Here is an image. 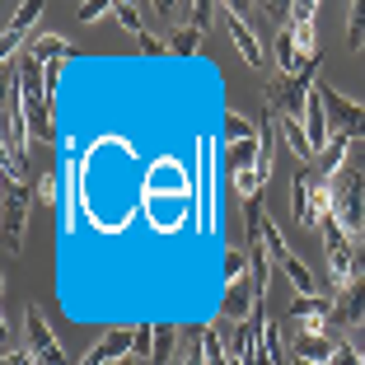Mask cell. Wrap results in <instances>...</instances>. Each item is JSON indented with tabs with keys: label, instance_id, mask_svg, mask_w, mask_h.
<instances>
[{
	"label": "cell",
	"instance_id": "1",
	"mask_svg": "<svg viewBox=\"0 0 365 365\" xmlns=\"http://www.w3.org/2000/svg\"><path fill=\"white\" fill-rule=\"evenodd\" d=\"M328 187H333V215H337V225H342L346 239L361 248L365 244V160H346Z\"/></svg>",
	"mask_w": 365,
	"mask_h": 365
},
{
	"label": "cell",
	"instance_id": "2",
	"mask_svg": "<svg viewBox=\"0 0 365 365\" xmlns=\"http://www.w3.org/2000/svg\"><path fill=\"white\" fill-rule=\"evenodd\" d=\"M192 173H187V164L178 160V155H160V160L145 169V197H178V202H187L192 197Z\"/></svg>",
	"mask_w": 365,
	"mask_h": 365
},
{
	"label": "cell",
	"instance_id": "3",
	"mask_svg": "<svg viewBox=\"0 0 365 365\" xmlns=\"http://www.w3.org/2000/svg\"><path fill=\"white\" fill-rule=\"evenodd\" d=\"M38 197L24 187V182H5V253H19L24 248V235H29V206Z\"/></svg>",
	"mask_w": 365,
	"mask_h": 365
},
{
	"label": "cell",
	"instance_id": "4",
	"mask_svg": "<svg viewBox=\"0 0 365 365\" xmlns=\"http://www.w3.org/2000/svg\"><path fill=\"white\" fill-rule=\"evenodd\" d=\"M319 94H323V108H328L333 131H342V136H351V140H365V108L351 103L346 94H337L333 85H319Z\"/></svg>",
	"mask_w": 365,
	"mask_h": 365
},
{
	"label": "cell",
	"instance_id": "5",
	"mask_svg": "<svg viewBox=\"0 0 365 365\" xmlns=\"http://www.w3.org/2000/svg\"><path fill=\"white\" fill-rule=\"evenodd\" d=\"M225 29H230V38H235V47H239V56H244L253 71H267L272 66V56H267V47H262V38L253 33V24L239 14V5H225Z\"/></svg>",
	"mask_w": 365,
	"mask_h": 365
},
{
	"label": "cell",
	"instance_id": "6",
	"mask_svg": "<svg viewBox=\"0 0 365 365\" xmlns=\"http://www.w3.org/2000/svg\"><path fill=\"white\" fill-rule=\"evenodd\" d=\"M24 337H29V351H33L38 365H71V356H66L61 342L47 333V323H43L38 309H29V319H24Z\"/></svg>",
	"mask_w": 365,
	"mask_h": 365
},
{
	"label": "cell",
	"instance_id": "7",
	"mask_svg": "<svg viewBox=\"0 0 365 365\" xmlns=\"http://www.w3.org/2000/svg\"><path fill=\"white\" fill-rule=\"evenodd\" d=\"M10 14V24H5V33H0V56H5V66L14 61V52H19V43H24V33L38 24V14H43V0H24V5H14V10H5Z\"/></svg>",
	"mask_w": 365,
	"mask_h": 365
},
{
	"label": "cell",
	"instance_id": "8",
	"mask_svg": "<svg viewBox=\"0 0 365 365\" xmlns=\"http://www.w3.org/2000/svg\"><path fill=\"white\" fill-rule=\"evenodd\" d=\"M290 314H295V323H300L304 333H323L333 323V300L328 295H295Z\"/></svg>",
	"mask_w": 365,
	"mask_h": 365
},
{
	"label": "cell",
	"instance_id": "9",
	"mask_svg": "<svg viewBox=\"0 0 365 365\" xmlns=\"http://www.w3.org/2000/svg\"><path fill=\"white\" fill-rule=\"evenodd\" d=\"M337 337L328 333H300V342H295V365H333L337 356Z\"/></svg>",
	"mask_w": 365,
	"mask_h": 365
},
{
	"label": "cell",
	"instance_id": "10",
	"mask_svg": "<svg viewBox=\"0 0 365 365\" xmlns=\"http://www.w3.org/2000/svg\"><path fill=\"white\" fill-rule=\"evenodd\" d=\"M290 211H295V220L304 230H319V215H314V173L309 169H300L295 182H290Z\"/></svg>",
	"mask_w": 365,
	"mask_h": 365
},
{
	"label": "cell",
	"instance_id": "11",
	"mask_svg": "<svg viewBox=\"0 0 365 365\" xmlns=\"http://www.w3.org/2000/svg\"><path fill=\"white\" fill-rule=\"evenodd\" d=\"M131 333H136V328H113V333H108L103 342L94 346V351H85V361H80V365H113V361H127V356H131Z\"/></svg>",
	"mask_w": 365,
	"mask_h": 365
},
{
	"label": "cell",
	"instance_id": "12",
	"mask_svg": "<svg viewBox=\"0 0 365 365\" xmlns=\"http://www.w3.org/2000/svg\"><path fill=\"white\" fill-rule=\"evenodd\" d=\"M333 323H342V328H361V323H365V281H356L351 290H337Z\"/></svg>",
	"mask_w": 365,
	"mask_h": 365
},
{
	"label": "cell",
	"instance_id": "13",
	"mask_svg": "<svg viewBox=\"0 0 365 365\" xmlns=\"http://www.w3.org/2000/svg\"><path fill=\"white\" fill-rule=\"evenodd\" d=\"M182 337H187V328H178V323H160V333H155V351H150V361H145V365H178Z\"/></svg>",
	"mask_w": 365,
	"mask_h": 365
},
{
	"label": "cell",
	"instance_id": "14",
	"mask_svg": "<svg viewBox=\"0 0 365 365\" xmlns=\"http://www.w3.org/2000/svg\"><path fill=\"white\" fill-rule=\"evenodd\" d=\"M346 150H351V136L333 131V140H328V150L319 155V178H323V182H333V178H337V169L346 164Z\"/></svg>",
	"mask_w": 365,
	"mask_h": 365
},
{
	"label": "cell",
	"instance_id": "15",
	"mask_svg": "<svg viewBox=\"0 0 365 365\" xmlns=\"http://www.w3.org/2000/svg\"><path fill=\"white\" fill-rule=\"evenodd\" d=\"M29 56L38 66H56L61 56H71V43H66L61 33H43V38H33V43H29Z\"/></svg>",
	"mask_w": 365,
	"mask_h": 365
},
{
	"label": "cell",
	"instance_id": "16",
	"mask_svg": "<svg viewBox=\"0 0 365 365\" xmlns=\"http://www.w3.org/2000/svg\"><path fill=\"white\" fill-rule=\"evenodd\" d=\"M281 131H286V140H290V150H295V160L309 164V160H314V145H309V131H304V122L281 118Z\"/></svg>",
	"mask_w": 365,
	"mask_h": 365
},
{
	"label": "cell",
	"instance_id": "17",
	"mask_svg": "<svg viewBox=\"0 0 365 365\" xmlns=\"http://www.w3.org/2000/svg\"><path fill=\"white\" fill-rule=\"evenodd\" d=\"M262 127H253L248 118H239V113H230L225 118V145H244V140H258Z\"/></svg>",
	"mask_w": 365,
	"mask_h": 365
},
{
	"label": "cell",
	"instance_id": "18",
	"mask_svg": "<svg viewBox=\"0 0 365 365\" xmlns=\"http://www.w3.org/2000/svg\"><path fill=\"white\" fill-rule=\"evenodd\" d=\"M113 14H118V24L122 29L131 33V38H145V14H140V5H127V0H118V5H113Z\"/></svg>",
	"mask_w": 365,
	"mask_h": 365
},
{
	"label": "cell",
	"instance_id": "19",
	"mask_svg": "<svg viewBox=\"0 0 365 365\" xmlns=\"http://www.w3.org/2000/svg\"><path fill=\"white\" fill-rule=\"evenodd\" d=\"M155 333H160V323H136V333H131V361H150Z\"/></svg>",
	"mask_w": 365,
	"mask_h": 365
},
{
	"label": "cell",
	"instance_id": "20",
	"mask_svg": "<svg viewBox=\"0 0 365 365\" xmlns=\"http://www.w3.org/2000/svg\"><path fill=\"white\" fill-rule=\"evenodd\" d=\"M197 43H202V29H192V24H187V29H178V33H169V52L173 56H192Z\"/></svg>",
	"mask_w": 365,
	"mask_h": 365
},
{
	"label": "cell",
	"instance_id": "21",
	"mask_svg": "<svg viewBox=\"0 0 365 365\" xmlns=\"http://www.w3.org/2000/svg\"><path fill=\"white\" fill-rule=\"evenodd\" d=\"M346 47H365V0H356L351 5V19H346Z\"/></svg>",
	"mask_w": 365,
	"mask_h": 365
},
{
	"label": "cell",
	"instance_id": "22",
	"mask_svg": "<svg viewBox=\"0 0 365 365\" xmlns=\"http://www.w3.org/2000/svg\"><path fill=\"white\" fill-rule=\"evenodd\" d=\"M202 342H206V365H230L225 342H220V333H215V323H206V328H202Z\"/></svg>",
	"mask_w": 365,
	"mask_h": 365
},
{
	"label": "cell",
	"instance_id": "23",
	"mask_svg": "<svg viewBox=\"0 0 365 365\" xmlns=\"http://www.w3.org/2000/svg\"><path fill=\"white\" fill-rule=\"evenodd\" d=\"M113 5H118V0H80V5H76V19L80 24H94L98 14H108Z\"/></svg>",
	"mask_w": 365,
	"mask_h": 365
},
{
	"label": "cell",
	"instance_id": "24",
	"mask_svg": "<svg viewBox=\"0 0 365 365\" xmlns=\"http://www.w3.org/2000/svg\"><path fill=\"white\" fill-rule=\"evenodd\" d=\"M56 187H61V178H56V169H47L43 178H38V187H33V197H38V202H43V206H52Z\"/></svg>",
	"mask_w": 365,
	"mask_h": 365
},
{
	"label": "cell",
	"instance_id": "25",
	"mask_svg": "<svg viewBox=\"0 0 365 365\" xmlns=\"http://www.w3.org/2000/svg\"><path fill=\"white\" fill-rule=\"evenodd\" d=\"M244 277H248V258L239 248H230L225 253V281H244Z\"/></svg>",
	"mask_w": 365,
	"mask_h": 365
},
{
	"label": "cell",
	"instance_id": "26",
	"mask_svg": "<svg viewBox=\"0 0 365 365\" xmlns=\"http://www.w3.org/2000/svg\"><path fill=\"white\" fill-rule=\"evenodd\" d=\"M215 10H220V5H211V0H202V5H192V29H211V19H215Z\"/></svg>",
	"mask_w": 365,
	"mask_h": 365
},
{
	"label": "cell",
	"instance_id": "27",
	"mask_svg": "<svg viewBox=\"0 0 365 365\" xmlns=\"http://www.w3.org/2000/svg\"><path fill=\"white\" fill-rule=\"evenodd\" d=\"M136 43H140V52H145V56H160V52H169V43H160L155 33H145V38H136Z\"/></svg>",
	"mask_w": 365,
	"mask_h": 365
},
{
	"label": "cell",
	"instance_id": "28",
	"mask_svg": "<svg viewBox=\"0 0 365 365\" xmlns=\"http://www.w3.org/2000/svg\"><path fill=\"white\" fill-rule=\"evenodd\" d=\"M333 365H361V351H356V346H337Z\"/></svg>",
	"mask_w": 365,
	"mask_h": 365
},
{
	"label": "cell",
	"instance_id": "29",
	"mask_svg": "<svg viewBox=\"0 0 365 365\" xmlns=\"http://www.w3.org/2000/svg\"><path fill=\"white\" fill-rule=\"evenodd\" d=\"M5 365H38L33 351H5Z\"/></svg>",
	"mask_w": 365,
	"mask_h": 365
},
{
	"label": "cell",
	"instance_id": "30",
	"mask_svg": "<svg viewBox=\"0 0 365 365\" xmlns=\"http://www.w3.org/2000/svg\"><path fill=\"white\" fill-rule=\"evenodd\" d=\"M356 267H361V281H365V248H361V258H356Z\"/></svg>",
	"mask_w": 365,
	"mask_h": 365
},
{
	"label": "cell",
	"instance_id": "31",
	"mask_svg": "<svg viewBox=\"0 0 365 365\" xmlns=\"http://www.w3.org/2000/svg\"><path fill=\"white\" fill-rule=\"evenodd\" d=\"M118 365H136V361H131V356H127V361H118Z\"/></svg>",
	"mask_w": 365,
	"mask_h": 365
}]
</instances>
